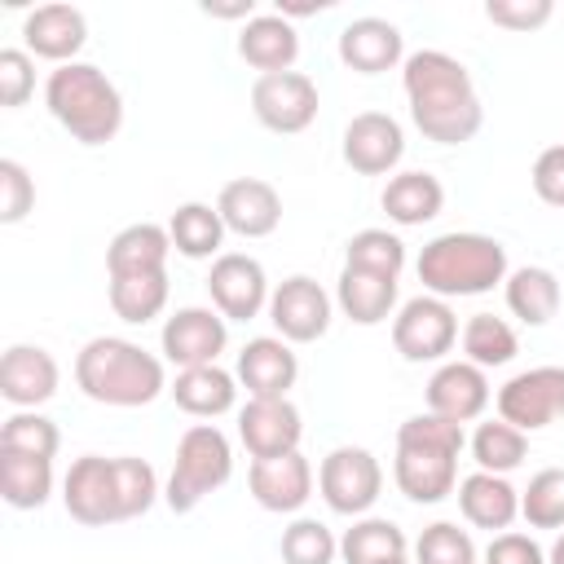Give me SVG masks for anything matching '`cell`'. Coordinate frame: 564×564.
<instances>
[{"instance_id":"obj_9","label":"cell","mask_w":564,"mask_h":564,"mask_svg":"<svg viewBox=\"0 0 564 564\" xmlns=\"http://www.w3.org/2000/svg\"><path fill=\"white\" fill-rule=\"evenodd\" d=\"M458 344V317L441 295H414L392 313V348L405 361H441Z\"/></svg>"},{"instance_id":"obj_7","label":"cell","mask_w":564,"mask_h":564,"mask_svg":"<svg viewBox=\"0 0 564 564\" xmlns=\"http://www.w3.org/2000/svg\"><path fill=\"white\" fill-rule=\"evenodd\" d=\"M234 476V445L216 423H189L176 441V458H172V476L163 485V502L185 516L194 511L207 494H216L220 485H229Z\"/></svg>"},{"instance_id":"obj_33","label":"cell","mask_w":564,"mask_h":564,"mask_svg":"<svg viewBox=\"0 0 564 564\" xmlns=\"http://www.w3.org/2000/svg\"><path fill=\"white\" fill-rule=\"evenodd\" d=\"M405 551H410L405 529L383 516H357L352 529H344V538H339L344 564H383V560H401Z\"/></svg>"},{"instance_id":"obj_28","label":"cell","mask_w":564,"mask_h":564,"mask_svg":"<svg viewBox=\"0 0 564 564\" xmlns=\"http://www.w3.org/2000/svg\"><path fill=\"white\" fill-rule=\"evenodd\" d=\"M172 401L194 414V419H220L238 405V375L220 370V366H194V370H176V379L167 383Z\"/></svg>"},{"instance_id":"obj_42","label":"cell","mask_w":564,"mask_h":564,"mask_svg":"<svg viewBox=\"0 0 564 564\" xmlns=\"http://www.w3.org/2000/svg\"><path fill=\"white\" fill-rule=\"evenodd\" d=\"M35 207V181L18 159H0V225L26 220Z\"/></svg>"},{"instance_id":"obj_22","label":"cell","mask_w":564,"mask_h":564,"mask_svg":"<svg viewBox=\"0 0 564 564\" xmlns=\"http://www.w3.org/2000/svg\"><path fill=\"white\" fill-rule=\"evenodd\" d=\"M57 379H62L57 375V361L40 344H13L0 357V397L13 410H35V405L53 401Z\"/></svg>"},{"instance_id":"obj_17","label":"cell","mask_w":564,"mask_h":564,"mask_svg":"<svg viewBox=\"0 0 564 564\" xmlns=\"http://www.w3.org/2000/svg\"><path fill=\"white\" fill-rule=\"evenodd\" d=\"M405 154V132L383 110H361L344 128V163L361 176H388Z\"/></svg>"},{"instance_id":"obj_34","label":"cell","mask_w":564,"mask_h":564,"mask_svg":"<svg viewBox=\"0 0 564 564\" xmlns=\"http://www.w3.org/2000/svg\"><path fill=\"white\" fill-rule=\"evenodd\" d=\"M458 344H463V357H467L471 366H480V370L507 366V361H516V352H520V339H516L511 322H507V317H494V313H471V317L463 322Z\"/></svg>"},{"instance_id":"obj_25","label":"cell","mask_w":564,"mask_h":564,"mask_svg":"<svg viewBox=\"0 0 564 564\" xmlns=\"http://www.w3.org/2000/svg\"><path fill=\"white\" fill-rule=\"evenodd\" d=\"M238 57L247 66H256L260 75H278L291 70L300 57V35L295 26L273 9V13H256L251 22H242L238 31Z\"/></svg>"},{"instance_id":"obj_31","label":"cell","mask_w":564,"mask_h":564,"mask_svg":"<svg viewBox=\"0 0 564 564\" xmlns=\"http://www.w3.org/2000/svg\"><path fill=\"white\" fill-rule=\"evenodd\" d=\"M225 220L212 203H181L172 216H167V238H172V251H181L185 260H216L220 256V242H225Z\"/></svg>"},{"instance_id":"obj_27","label":"cell","mask_w":564,"mask_h":564,"mask_svg":"<svg viewBox=\"0 0 564 564\" xmlns=\"http://www.w3.org/2000/svg\"><path fill=\"white\" fill-rule=\"evenodd\" d=\"M379 207L388 212L392 225L401 229H414V225H427L441 216L445 207V185L432 176V172H392L383 194H379Z\"/></svg>"},{"instance_id":"obj_6","label":"cell","mask_w":564,"mask_h":564,"mask_svg":"<svg viewBox=\"0 0 564 564\" xmlns=\"http://www.w3.org/2000/svg\"><path fill=\"white\" fill-rule=\"evenodd\" d=\"M419 282L427 295L458 300V295H489L494 286L507 282V247L489 234H436L419 260Z\"/></svg>"},{"instance_id":"obj_21","label":"cell","mask_w":564,"mask_h":564,"mask_svg":"<svg viewBox=\"0 0 564 564\" xmlns=\"http://www.w3.org/2000/svg\"><path fill=\"white\" fill-rule=\"evenodd\" d=\"M339 62L357 75H383L405 62V35L388 18H375V13L352 18L339 31Z\"/></svg>"},{"instance_id":"obj_2","label":"cell","mask_w":564,"mask_h":564,"mask_svg":"<svg viewBox=\"0 0 564 564\" xmlns=\"http://www.w3.org/2000/svg\"><path fill=\"white\" fill-rule=\"evenodd\" d=\"M159 476L145 458L119 454V458H101V454H84L70 463L66 480H62V507L70 520L88 524V529H106V524H123L137 520L154 507L159 498Z\"/></svg>"},{"instance_id":"obj_15","label":"cell","mask_w":564,"mask_h":564,"mask_svg":"<svg viewBox=\"0 0 564 564\" xmlns=\"http://www.w3.org/2000/svg\"><path fill=\"white\" fill-rule=\"evenodd\" d=\"M304 436V419L291 397H247L238 410V441L251 458H282L295 454Z\"/></svg>"},{"instance_id":"obj_11","label":"cell","mask_w":564,"mask_h":564,"mask_svg":"<svg viewBox=\"0 0 564 564\" xmlns=\"http://www.w3.org/2000/svg\"><path fill=\"white\" fill-rule=\"evenodd\" d=\"M317 84L304 70H278V75H256L251 84V115L260 128L278 137H295L317 119Z\"/></svg>"},{"instance_id":"obj_8","label":"cell","mask_w":564,"mask_h":564,"mask_svg":"<svg viewBox=\"0 0 564 564\" xmlns=\"http://www.w3.org/2000/svg\"><path fill=\"white\" fill-rule=\"evenodd\" d=\"M322 502L335 516H366L383 494V467L366 445H335L317 467Z\"/></svg>"},{"instance_id":"obj_35","label":"cell","mask_w":564,"mask_h":564,"mask_svg":"<svg viewBox=\"0 0 564 564\" xmlns=\"http://www.w3.org/2000/svg\"><path fill=\"white\" fill-rule=\"evenodd\" d=\"M110 308L128 326H145L167 308V269L163 273H128L110 278Z\"/></svg>"},{"instance_id":"obj_45","label":"cell","mask_w":564,"mask_h":564,"mask_svg":"<svg viewBox=\"0 0 564 564\" xmlns=\"http://www.w3.org/2000/svg\"><path fill=\"white\" fill-rule=\"evenodd\" d=\"M533 194L546 203V207H564V141L546 145L538 159H533Z\"/></svg>"},{"instance_id":"obj_50","label":"cell","mask_w":564,"mask_h":564,"mask_svg":"<svg viewBox=\"0 0 564 564\" xmlns=\"http://www.w3.org/2000/svg\"><path fill=\"white\" fill-rule=\"evenodd\" d=\"M383 564H414V560H410V555H401V560H383Z\"/></svg>"},{"instance_id":"obj_43","label":"cell","mask_w":564,"mask_h":564,"mask_svg":"<svg viewBox=\"0 0 564 564\" xmlns=\"http://www.w3.org/2000/svg\"><path fill=\"white\" fill-rule=\"evenodd\" d=\"M35 93V62L26 48H0V106L18 110Z\"/></svg>"},{"instance_id":"obj_30","label":"cell","mask_w":564,"mask_h":564,"mask_svg":"<svg viewBox=\"0 0 564 564\" xmlns=\"http://www.w3.org/2000/svg\"><path fill=\"white\" fill-rule=\"evenodd\" d=\"M502 295H507L511 317H520L524 326H546V322L560 313V300H564L560 278H555L551 269H542V264H520V269H511L507 282H502Z\"/></svg>"},{"instance_id":"obj_3","label":"cell","mask_w":564,"mask_h":564,"mask_svg":"<svg viewBox=\"0 0 564 564\" xmlns=\"http://www.w3.org/2000/svg\"><path fill=\"white\" fill-rule=\"evenodd\" d=\"M75 383L97 405L137 410L150 405L159 392H167V370L163 357L145 352L141 344L119 335H97L75 352Z\"/></svg>"},{"instance_id":"obj_38","label":"cell","mask_w":564,"mask_h":564,"mask_svg":"<svg viewBox=\"0 0 564 564\" xmlns=\"http://www.w3.org/2000/svg\"><path fill=\"white\" fill-rule=\"evenodd\" d=\"M520 516L529 529H564V467H542L520 489Z\"/></svg>"},{"instance_id":"obj_1","label":"cell","mask_w":564,"mask_h":564,"mask_svg":"<svg viewBox=\"0 0 564 564\" xmlns=\"http://www.w3.org/2000/svg\"><path fill=\"white\" fill-rule=\"evenodd\" d=\"M401 88H405L414 128L436 145H463L485 123L480 93L454 53H441V48L410 53L401 62Z\"/></svg>"},{"instance_id":"obj_48","label":"cell","mask_w":564,"mask_h":564,"mask_svg":"<svg viewBox=\"0 0 564 564\" xmlns=\"http://www.w3.org/2000/svg\"><path fill=\"white\" fill-rule=\"evenodd\" d=\"M330 9V0H322V4H313V0H278V13L291 22V18H308V13H326Z\"/></svg>"},{"instance_id":"obj_41","label":"cell","mask_w":564,"mask_h":564,"mask_svg":"<svg viewBox=\"0 0 564 564\" xmlns=\"http://www.w3.org/2000/svg\"><path fill=\"white\" fill-rule=\"evenodd\" d=\"M476 542L454 520H436L414 538V564H476Z\"/></svg>"},{"instance_id":"obj_49","label":"cell","mask_w":564,"mask_h":564,"mask_svg":"<svg viewBox=\"0 0 564 564\" xmlns=\"http://www.w3.org/2000/svg\"><path fill=\"white\" fill-rule=\"evenodd\" d=\"M546 564H564V529H560V538L551 542V551H546Z\"/></svg>"},{"instance_id":"obj_14","label":"cell","mask_w":564,"mask_h":564,"mask_svg":"<svg viewBox=\"0 0 564 564\" xmlns=\"http://www.w3.org/2000/svg\"><path fill=\"white\" fill-rule=\"evenodd\" d=\"M269 322L273 330L286 339V344H313L330 330V313H335V300L326 295L322 282H313L308 273H295V278H282L269 295Z\"/></svg>"},{"instance_id":"obj_24","label":"cell","mask_w":564,"mask_h":564,"mask_svg":"<svg viewBox=\"0 0 564 564\" xmlns=\"http://www.w3.org/2000/svg\"><path fill=\"white\" fill-rule=\"evenodd\" d=\"M458 511L467 524L476 529H489V533H507L516 520H520V489L507 480V476H494V471H471L458 480Z\"/></svg>"},{"instance_id":"obj_13","label":"cell","mask_w":564,"mask_h":564,"mask_svg":"<svg viewBox=\"0 0 564 564\" xmlns=\"http://www.w3.org/2000/svg\"><path fill=\"white\" fill-rule=\"evenodd\" d=\"M229 344V322L207 308V304H185L176 308L163 330H159V352L163 361H172L176 370H194V366H216V357Z\"/></svg>"},{"instance_id":"obj_44","label":"cell","mask_w":564,"mask_h":564,"mask_svg":"<svg viewBox=\"0 0 564 564\" xmlns=\"http://www.w3.org/2000/svg\"><path fill=\"white\" fill-rule=\"evenodd\" d=\"M551 0H485V18L502 31H538L542 22H551Z\"/></svg>"},{"instance_id":"obj_19","label":"cell","mask_w":564,"mask_h":564,"mask_svg":"<svg viewBox=\"0 0 564 564\" xmlns=\"http://www.w3.org/2000/svg\"><path fill=\"white\" fill-rule=\"evenodd\" d=\"M247 489L264 511L291 516L313 498V463L295 449L282 458H251L247 467Z\"/></svg>"},{"instance_id":"obj_23","label":"cell","mask_w":564,"mask_h":564,"mask_svg":"<svg viewBox=\"0 0 564 564\" xmlns=\"http://www.w3.org/2000/svg\"><path fill=\"white\" fill-rule=\"evenodd\" d=\"M234 375L247 388V397H286L300 379V357L282 335H256L242 344Z\"/></svg>"},{"instance_id":"obj_18","label":"cell","mask_w":564,"mask_h":564,"mask_svg":"<svg viewBox=\"0 0 564 564\" xmlns=\"http://www.w3.org/2000/svg\"><path fill=\"white\" fill-rule=\"evenodd\" d=\"M216 212L238 238H269L282 225V194L260 176H234L220 185Z\"/></svg>"},{"instance_id":"obj_40","label":"cell","mask_w":564,"mask_h":564,"mask_svg":"<svg viewBox=\"0 0 564 564\" xmlns=\"http://www.w3.org/2000/svg\"><path fill=\"white\" fill-rule=\"evenodd\" d=\"M278 551H282V564H335L339 538H335L322 520L300 516V520H291V524L282 529Z\"/></svg>"},{"instance_id":"obj_39","label":"cell","mask_w":564,"mask_h":564,"mask_svg":"<svg viewBox=\"0 0 564 564\" xmlns=\"http://www.w3.org/2000/svg\"><path fill=\"white\" fill-rule=\"evenodd\" d=\"M57 445H62V432H57V423L44 419L40 410H13V414L0 423V449L53 458Z\"/></svg>"},{"instance_id":"obj_5","label":"cell","mask_w":564,"mask_h":564,"mask_svg":"<svg viewBox=\"0 0 564 564\" xmlns=\"http://www.w3.org/2000/svg\"><path fill=\"white\" fill-rule=\"evenodd\" d=\"M44 106L79 145H106L123 128V97L93 62L53 66L44 79Z\"/></svg>"},{"instance_id":"obj_12","label":"cell","mask_w":564,"mask_h":564,"mask_svg":"<svg viewBox=\"0 0 564 564\" xmlns=\"http://www.w3.org/2000/svg\"><path fill=\"white\" fill-rule=\"evenodd\" d=\"M207 295H212V308L225 317V322H251L269 308V278H264V264L247 251H220L212 260V273H207Z\"/></svg>"},{"instance_id":"obj_29","label":"cell","mask_w":564,"mask_h":564,"mask_svg":"<svg viewBox=\"0 0 564 564\" xmlns=\"http://www.w3.org/2000/svg\"><path fill=\"white\" fill-rule=\"evenodd\" d=\"M335 304L348 322L357 326H379L392 317L397 308V278H379V273H366V269H339V282H335Z\"/></svg>"},{"instance_id":"obj_32","label":"cell","mask_w":564,"mask_h":564,"mask_svg":"<svg viewBox=\"0 0 564 564\" xmlns=\"http://www.w3.org/2000/svg\"><path fill=\"white\" fill-rule=\"evenodd\" d=\"M53 494V458L0 449V498L13 511H35Z\"/></svg>"},{"instance_id":"obj_10","label":"cell","mask_w":564,"mask_h":564,"mask_svg":"<svg viewBox=\"0 0 564 564\" xmlns=\"http://www.w3.org/2000/svg\"><path fill=\"white\" fill-rule=\"evenodd\" d=\"M498 419L520 432H542L564 419V366H529L498 388Z\"/></svg>"},{"instance_id":"obj_20","label":"cell","mask_w":564,"mask_h":564,"mask_svg":"<svg viewBox=\"0 0 564 564\" xmlns=\"http://www.w3.org/2000/svg\"><path fill=\"white\" fill-rule=\"evenodd\" d=\"M22 40H26V53L66 66V62H79V48L88 44V18L75 4H35L22 18Z\"/></svg>"},{"instance_id":"obj_4","label":"cell","mask_w":564,"mask_h":564,"mask_svg":"<svg viewBox=\"0 0 564 564\" xmlns=\"http://www.w3.org/2000/svg\"><path fill=\"white\" fill-rule=\"evenodd\" d=\"M467 436L458 423L441 419V414H410L397 427V458H392V480L397 489L419 502H445L458 489V454H463Z\"/></svg>"},{"instance_id":"obj_37","label":"cell","mask_w":564,"mask_h":564,"mask_svg":"<svg viewBox=\"0 0 564 564\" xmlns=\"http://www.w3.org/2000/svg\"><path fill=\"white\" fill-rule=\"evenodd\" d=\"M344 264L348 269H366L379 278H401L405 269V242L388 229H357L344 242Z\"/></svg>"},{"instance_id":"obj_47","label":"cell","mask_w":564,"mask_h":564,"mask_svg":"<svg viewBox=\"0 0 564 564\" xmlns=\"http://www.w3.org/2000/svg\"><path fill=\"white\" fill-rule=\"evenodd\" d=\"M203 13H207V18H242V22H251V18H256V0H229V4L203 0Z\"/></svg>"},{"instance_id":"obj_16","label":"cell","mask_w":564,"mask_h":564,"mask_svg":"<svg viewBox=\"0 0 564 564\" xmlns=\"http://www.w3.org/2000/svg\"><path fill=\"white\" fill-rule=\"evenodd\" d=\"M494 401L489 375L480 366H471L467 357L458 361H441L427 379V414H441L449 423H476Z\"/></svg>"},{"instance_id":"obj_36","label":"cell","mask_w":564,"mask_h":564,"mask_svg":"<svg viewBox=\"0 0 564 564\" xmlns=\"http://www.w3.org/2000/svg\"><path fill=\"white\" fill-rule=\"evenodd\" d=\"M471 458H476L480 471L507 476V471H516L529 458V432L511 427L507 419L476 423V432H471Z\"/></svg>"},{"instance_id":"obj_46","label":"cell","mask_w":564,"mask_h":564,"mask_svg":"<svg viewBox=\"0 0 564 564\" xmlns=\"http://www.w3.org/2000/svg\"><path fill=\"white\" fill-rule=\"evenodd\" d=\"M480 564H546V551H542L529 533L507 529V533H494V538H489Z\"/></svg>"},{"instance_id":"obj_26","label":"cell","mask_w":564,"mask_h":564,"mask_svg":"<svg viewBox=\"0 0 564 564\" xmlns=\"http://www.w3.org/2000/svg\"><path fill=\"white\" fill-rule=\"evenodd\" d=\"M172 256V238L167 225L154 220H137L123 225L110 247H106V278H128V273H163Z\"/></svg>"}]
</instances>
